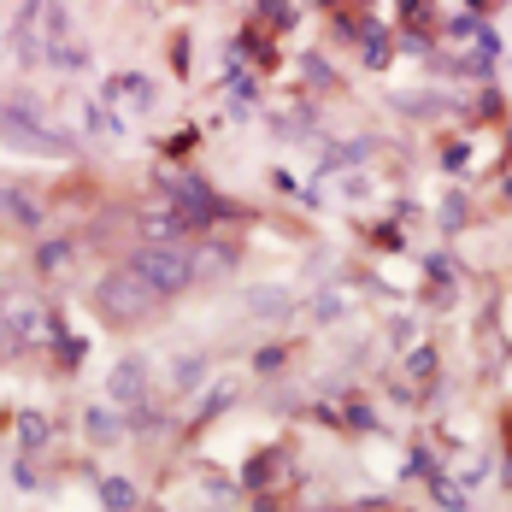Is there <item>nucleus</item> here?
I'll list each match as a JSON object with an SVG mask.
<instances>
[{"instance_id": "nucleus-5", "label": "nucleus", "mask_w": 512, "mask_h": 512, "mask_svg": "<svg viewBox=\"0 0 512 512\" xmlns=\"http://www.w3.org/2000/svg\"><path fill=\"white\" fill-rule=\"evenodd\" d=\"M101 495H106V507H112V512H130V507H136V489H130V483H118V477L106 483Z\"/></svg>"}, {"instance_id": "nucleus-3", "label": "nucleus", "mask_w": 512, "mask_h": 512, "mask_svg": "<svg viewBox=\"0 0 512 512\" xmlns=\"http://www.w3.org/2000/svg\"><path fill=\"white\" fill-rule=\"evenodd\" d=\"M142 383H148V377H142V365H136V359H124V365L112 371V401H118V407H136V401H142Z\"/></svg>"}, {"instance_id": "nucleus-2", "label": "nucleus", "mask_w": 512, "mask_h": 512, "mask_svg": "<svg viewBox=\"0 0 512 512\" xmlns=\"http://www.w3.org/2000/svg\"><path fill=\"white\" fill-rule=\"evenodd\" d=\"M154 301H159V289L154 283H142L136 271H112L101 283V307L118 318V324H130V318H142V312H154Z\"/></svg>"}, {"instance_id": "nucleus-1", "label": "nucleus", "mask_w": 512, "mask_h": 512, "mask_svg": "<svg viewBox=\"0 0 512 512\" xmlns=\"http://www.w3.org/2000/svg\"><path fill=\"white\" fill-rule=\"evenodd\" d=\"M130 271H136L142 283H154L159 295H177V289H189V277H195V259L183 254V248H171V242H148V248H136Z\"/></svg>"}, {"instance_id": "nucleus-7", "label": "nucleus", "mask_w": 512, "mask_h": 512, "mask_svg": "<svg viewBox=\"0 0 512 512\" xmlns=\"http://www.w3.org/2000/svg\"><path fill=\"white\" fill-rule=\"evenodd\" d=\"M0 201L12 206V218H18V224H36V212H30V201H24V195H12V189H6Z\"/></svg>"}, {"instance_id": "nucleus-4", "label": "nucleus", "mask_w": 512, "mask_h": 512, "mask_svg": "<svg viewBox=\"0 0 512 512\" xmlns=\"http://www.w3.org/2000/svg\"><path fill=\"white\" fill-rule=\"evenodd\" d=\"M12 330H18L24 342H36V336H48V318L36 312V301H18V307H12Z\"/></svg>"}, {"instance_id": "nucleus-6", "label": "nucleus", "mask_w": 512, "mask_h": 512, "mask_svg": "<svg viewBox=\"0 0 512 512\" xmlns=\"http://www.w3.org/2000/svg\"><path fill=\"white\" fill-rule=\"evenodd\" d=\"M65 259H71V248H65V242H53V248L36 254V265H42V271H65Z\"/></svg>"}]
</instances>
